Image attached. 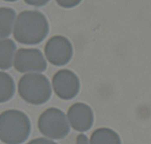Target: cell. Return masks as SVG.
Instances as JSON below:
<instances>
[{"mask_svg":"<svg viewBox=\"0 0 151 144\" xmlns=\"http://www.w3.org/2000/svg\"><path fill=\"white\" fill-rule=\"evenodd\" d=\"M16 21V12L8 7H0V39L8 37Z\"/></svg>","mask_w":151,"mask_h":144,"instance_id":"cell-11","label":"cell"},{"mask_svg":"<svg viewBox=\"0 0 151 144\" xmlns=\"http://www.w3.org/2000/svg\"><path fill=\"white\" fill-rule=\"evenodd\" d=\"M16 49V46L12 40H0V68L6 70L11 67Z\"/></svg>","mask_w":151,"mask_h":144,"instance_id":"cell-10","label":"cell"},{"mask_svg":"<svg viewBox=\"0 0 151 144\" xmlns=\"http://www.w3.org/2000/svg\"><path fill=\"white\" fill-rule=\"evenodd\" d=\"M15 84L11 76L7 73L0 72V103L6 102L13 97Z\"/></svg>","mask_w":151,"mask_h":144,"instance_id":"cell-12","label":"cell"},{"mask_svg":"<svg viewBox=\"0 0 151 144\" xmlns=\"http://www.w3.org/2000/svg\"><path fill=\"white\" fill-rule=\"evenodd\" d=\"M49 33V24L45 16L37 10H24L18 15L13 26V35L23 44H37Z\"/></svg>","mask_w":151,"mask_h":144,"instance_id":"cell-1","label":"cell"},{"mask_svg":"<svg viewBox=\"0 0 151 144\" xmlns=\"http://www.w3.org/2000/svg\"><path fill=\"white\" fill-rule=\"evenodd\" d=\"M4 1H11V2H13V1H17V0H4Z\"/></svg>","mask_w":151,"mask_h":144,"instance_id":"cell-17","label":"cell"},{"mask_svg":"<svg viewBox=\"0 0 151 144\" xmlns=\"http://www.w3.org/2000/svg\"><path fill=\"white\" fill-rule=\"evenodd\" d=\"M27 144H58L57 143L44 138H39L29 141Z\"/></svg>","mask_w":151,"mask_h":144,"instance_id":"cell-14","label":"cell"},{"mask_svg":"<svg viewBox=\"0 0 151 144\" xmlns=\"http://www.w3.org/2000/svg\"><path fill=\"white\" fill-rule=\"evenodd\" d=\"M68 121L78 132L89 130L94 123V115L89 106L83 103L73 104L68 110Z\"/></svg>","mask_w":151,"mask_h":144,"instance_id":"cell-8","label":"cell"},{"mask_svg":"<svg viewBox=\"0 0 151 144\" xmlns=\"http://www.w3.org/2000/svg\"><path fill=\"white\" fill-rule=\"evenodd\" d=\"M45 55L54 66L67 64L72 57V46L69 40L63 36H54L45 46Z\"/></svg>","mask_w":151,"mask_h":144,"instance_id":"cell-6","label":"cell"},{"mask_svg":"<svg viewBox=\"0 0 151 144\" xmlns=\"http://www.w3.org/2000/svg\"><path fill=\"white\" fill-rule=\"evenodd\" d=\"M89 144H122L119 135L109 128H100L94 131Z\"/></svg>","mask_w":151,"mask_h":144,"instance_id":"cell-9","label":"cell"},{"mask_svg":"<svg viewBox=\"0 0 151 144\" xmlns=\"http://www.w3.org/2000/svg\"><path fill=\"white\" fill-rule=\"evenodd\" d=\"M76 144H89L88 138L83 134H81L77 138Z\"/></svg>","mask_w":151,"mask_h":144,"instance_id":"cell-16","label":"cell"},{"mask_svg":"<svg viewBox=\"0 0 151 144\" xmlns=\"http://www.w3.org/2000/svg\"><path fill=\"white\" fill-rule=\"evenodd\" d=\"M26 4L35 7H41L47 4L50 0H24Z\"/></svg>","mask_w":151,"mask_h":144,"instance_id":"cell-15","label":"cell"},{"mask_svg":"<svg viewBox=\"0 0 151 144\" xmlns=\"http://www.w3.org/2000/svg\"><path fill=\"white\" fill-rule=\"evenodd\" d=\"M38 126L47 138L60 140L66 138L70 132L69 123L64 113L57 108H50L39 117Z\"/></svg>","mask_w":151,"mask_h":144,"instance_id":"cell-4","label":"cell"},{"mask_svg":"<svg viewBox=\"0 0 151 144\" xmlns=\"http://www.w3.org/2000/svg\"><path fill=\"white\" fill-rule=\"evenodd\" d=\"M20 96L27 102L35 105L44 104L52 94L48 79L40 73H28L21 78L19 82Z\"/></svg>","mask_w":151,"mask_h":144,"instance_id":"cell-3","label":"cell"},{"mask_svg":"<svg viewBox=\"0 0 151 144\" xmlns=\"http://www.w3.org/2000/svg\"><path fill=\"white\" fill-rule=\"evenodd\" d=\"M31 124L26 114L9 110L0 115V140L5 144H22L27 140Z\"/></svg>","mask_w":151,"mask_h":144,"instance_id":"cell-2","label":"cell"},{"mask_svg":"<svg viewBox=\"0 0 151 144\" xmlns=\"http://www.w3.org/2000/svg\"><path fill=\"white\" fill-rule=\"evenodd\" d=\"M47 62L40 50L36 48H21L14 58V67L18 71L42 72L47 68Z\"/></svg>","mask_w":151,"mask_h":144,"instance_id":"cell-5","label":"cell"},{"mask_svg":"<svg viewBox=\"0 0 151 144\" xmlns=\"http://www.w3.org/2000/svg\"><path fill=\"white\" fill-rule=\"evenodd\" d=\"M59 6L64 8H72L76 7L82 0H55Z\"/></svg>","mask_w":151,"mask_h":144,"instance_id":"cell-13","label":"cell"},{"mask_svg":"<svg viewBox=\"0 0 151 144\" xmlns=\"http://www.w3.org/2000/svg\"><path fill=\"white\" fill-rule=\"evenodd\" d=\"M52 85L58 96L64 100L73 98L80 90L79 79L75 73L67 69L59 71L54 75Z\"/></svg>","mask_w":151,"mask_h":144,"instance_id":"cell-7","label":"cell"}]
</instances>
